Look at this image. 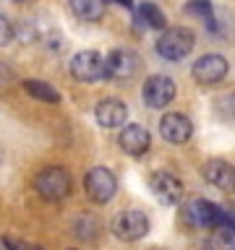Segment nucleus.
I'll return each mask as SVG.
<instances>
[{"label": "nucleus", "instance_id": "f257e3e1", "mask_svg": "<svg viewBox=\"0 0 235 250\" xmlns=\"http://www.w3.org/2000/svg\"><path fill=\"white\" fill-rule=\"evenodd\" d=\"M186 219L191 227L199 229H217V227H233V214H227L225 208H219L217 203L207 198H193L186 206Z\"/></svg>", "mask_w": 235, "mask_h": 250}, {"label": "nucleus", "instance_id": "f03ea898", "mask_svg": "<svg viewBox=\"0 0 235 250\" xmlns=\"http://www.w3.org/2000/svg\"><path fill=\"white\" fill-rule=\"evenodd\" d=\"M193 50V34L188 29H162V37L157 39V52L164 60H183Z\"/></svg>", "mask_w": 235, "mask_h": 250}, {"label": "nucleus", "instance_id": "7ed1b4c3", "mask_svg": "<svg viewBox=\"0 0 235 250\" xmlns=\"http://www.w3.org/2000/svg\"><path fill=\"white\" fill-rule=\"evenodd\" d=\"M37 193L47 201H63L70 193V175L63 167H47L34 180Z\"/></svg>", "mask_w": 235, "mask_h": 250}, {"label": "nucleus", "instance_id": "20e7f679", "mask_svg": "<svg viewBox=\"0 0 235 250\" xmlns=\"http://www.w3.org/2000/svg\"><path fill=\"white\" fill-rule=\"evenodd\" d=\"M70 76L81 83H94L105 78V58L94 50H81L70 58Z\"/></svg>", "mask_w": 235, "mask_h": 250}, {"label": "nucleus", "instance_id": "39448f33", "mask_svg": "<svg viewBox=\"0 0 235 250\" xmlns=\"http://www.w3.org/2000/svg\"><path fill=\"white\" fill-rule=\"evenodd\" d=\"M113 232H115L118 240L136 242L149 232V219H146L144 211H136V208L120 211V214L113 219Z\"/></svg>", "mask_w": 235, "mask_h": 250}, {"label": "nucleus", "instance_id": "423d86ee", "mask_svg": "<svg viewBox=\"0 0 235 250\" xmlns=\"http://www.w3.org/2000/svg\"><path fill=\"white\" fill-rule=\"evenodd\" d=\"M84 185H86V193H89V198L94 203H110L113 195H115V190H118V180H115V175L107 167L89 169L86 172Z\"/></svg>", "mask_w": 235, "mask_h": 250}, {"label": "nucleus", "instance_id": "0eeeda50", "mask_svg": "<svg viewBox=\"0 0 235 250\" xmlns=\"http://www.w3.org/2000/svg\"><path fill=\"white\" fill-rule=\"evenodd\" d=\"M175 81L167 76H149L146 83H144V91H141V97H144V102L149 107L154 109H162L167 107L172 99H175Z\"/></svg>", "mask_w": 235, "mask_h": 250}, {"label": "nucleus", "instance_id": "6e6552de", "mask_svg": "<svg viewBox=\"0 0 235 250\" xmlns=\"http://www.w3.org/2000/svg\"><path fill=\"white\" fill-rule=\"evenodd\" d=\"M191 73H193L196 83L214 86V83H219L227 76V60L222 58V55H204V58H199L193 62Z\"/></svg>", "mask_w": 235, "mask_h": 250}, {"label": "nucleus", "instance_id": "1a4fd4ad", "mask_svg": "<svg viewBox=\"0 0 235 250\" xmlns=\"http://www.w3.org/2000/svg\"><path fill=\"white\" fill-rule=\"evenodd\" d=\"M141 60L131 50H113L105 58V76L118 78V81H128L139 73Z\"/></svg>", "mask_w": 235, "mask_h": 250}, {"label": "nucleus", "instance_id": "9d476101", "mask_svg": "<svg viewBox=\"0 0 235 250\" xmlns=\"http://www.w3.org/2000/svg\"><path fill=\"white\" fill-rule=\"evenodd\" d=\"M149 188H152L154 198L162 203V206H175V203L183 198V183L170 175V172H154L149 177Z\"/></svg>", "mask_w": 235, "mask_h": 250}, {"label": "nucleus", "instance_id": "9b49d317", "mask_svg": "<svg viewBox=\"0 0 235 250\" xmlns=\"http://www.w3.org/2000/svg\"><path fill=\"white\" fill-rule=\"evenodd\" d=\"M160 133H162L164 141H170V144H186V141L193 136V123L180 112H167L160 120Z\"/></svg>", "mask_w": 235, "mask_h": 250}, {"label": "nucleus", "instance_id": "f8f14e48", "mask_svg": "<svg viewBox=\"0 0 235 250\" xmlns=\"http://www.w3.org/2000/svg\"><path fill=\"white\" fill-rule=\"evenodd\" d=\"M118 144L125 154L131 156H144L149 151V144H152V138H149V130H144L141 125H123L120 136H118Z\"/></svg>", "mask_w": 235, "mask_h": 250}, {"label": "nucleus", "instance_id": "ddd939ff", "mask_svg": "<svg viewBox=\"0 0 235 250\" xmlns=\"http://www.w3.org/2000/svg\"><path fill=\"white\" fill-rule=\"evenodd\" d=\"M94 117L102 128H123L128 120V107L120 99H102L94 109Z\"/></svg>", "mask_w": 235, "mask_h": 250}, {"label": "nucleus", "instance_id": "4468645a", "mask_svg": "<svg viewBox=\"0 0 235 250\" xmlns=\"http://www.w3.org/2000/svg\"><path fill=\"white\" fill-rule=\"evenodd\" d=\"M204 177H207L212 185L222 188V190H230L233 188V167L222 159H212V162L204 164Z\"/></svg>", "mask_w": 235, "mask_h": 250}, {"label": "nucleus", "instance_id": "2eb2a0df", "mask_svg": "<svg viewBox=\"0 0 235 250\" xmlns=\"http://www.w3.org/2000/svg\"><path fill=\"white\" fill-rule=\"evenodd\" d=\"M70 11L81 21H99L105 16V0H70Z\"/></svg>", "mask_w": 235, "mask_h": 250}, {"label": "nucleus", "instance_id": "dca6fc26", "mask_svg": "<svg viewBox=\"0 0 235 250\" xmlns=\"http://www.w3.org/2000/svg\"><path fill=\"white\" fill-rule=\"evenodd\" d=\"M136 21L141 23V26H146V29H157V31L167 29V19H164V13L154 3H141L139 13H136Z\"/></svg>", "mask_w": 235, "mask_h": 250}, {"label": "nucleus", "instance_id": "f3484780", "mask_svg": "<svg viewBox=\"0 0 235 250\" xmlns=\"http://www.w3.org/2000/svg\"><path fill=\"white\" fill-rule=\"evenodd\" d=\"M24 89H26V94H31L34 99L50 102V104H58V102H60L58 89H52V86L45 83V81H37V78H29V81H24Z\"/></svg>", "mask_w": 235, "mask_h": 250}, {"label": "nucleus", "instance_id": "a211bd4d", "mask_svg": "<svg viewBox=\"0 0 235 250\" xmlns=\"http://www.w3.org/2000/svg\"><path fill=\"white\" fill-rule=\"evenodd\" d=\"M186 13L188 16H196V19H201L207 23V29L212 26L214 29V11H212V3L209 0H191V3L186 5Z\"/></svg>", "mask_w": 235, "mask_h": 250}, {"label": "nucleus", "instance_id": "6ab92c4d", "mask_svg": "<svg viewBox=\"0 0 235 250\" xmlns=\"http://www.w3.org/2000/svg\"><path fill=\"white\" fill-rule=\"evenodd\" d=\"M207 250H235L233 240V227H217L212 240L207 242Z\"/></svg>", "mask_w": 235, "mask_h": 250}, {"label": "nucleus", "instance_id": "aec40b11", "mask_svg": "<svg viewBox=\"0 0 235 250\" xmlns=\"http://www.w3.org/2000/svg\"><path fill=\"white\" fill-rule=\"evenodd\" d=\"M16 37V29H13V23L5 19L3 13H0V47H5L11 39Z\"/></svg>", "mask_w": 235, "mask_h": 250}, {"label": "nucleus", "instance_id": "412c9836", "mask_svg": "<svg viewBox=\"0 0 235 250\" xmlns=\"http://www.w3.org/2000/svg\"><path fill=\"white\" fill-rule=\"evenodd\" d=\"M5 248L8 250H42V248H37V245H29V242H21V240H13V237H5Z\"/></svg>", "mask_w": 235, "mask_h": 250}, {"label": "nucleus", "instance_id": "4be33fe9", "mask_svg": "<svg viewBox=\"0 0 235 250\" xmlns=\"http://www.w3.org/2000/svg\"><path fill=\"white\" fill-rule=\"evenodd\" d=\"M16 3H34V0H16Z\"/></svg>", "mask_w": 235, "mask_h": 250}]
</instances>
